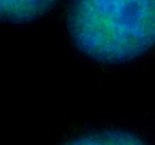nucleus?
Masks as SVG:
<instances>
[{
  "mask_svg": "<svg viewBox=\"0 0 155 145\" xmlns=\"http://www.w3.org/2000/svg\"><path fill=\"white\" fill-rule=\"evenodd\" d=\"M67 29L86 56L128 62L155 45V0H72Z\"/></svg>",
  "mask_w": 155,
  "mask_h": 145,
  "instance_id": "obj_1",
  "label": "nucleus"
},
{
  "mask_svg": "<svg viewBox=\"0 0 155 145\" xmlns=\"http://www.w3.org/2000/svg\"><path fill=\"white\" fill-rule=\"evenodd\" d=\"M58 0H0L2 19L13 23H24L43 16Z\"/></svg>",
  "mask_w": 155,
  "mask_h": 145,
  "instance_id": "obj_2",
  "label": "nucleus"
},
{
  "mask_svg": "<svg viewBox=\"0 0 155 145\" xmlns=\"http://www.w3.org/2000/svg\"><path fill=\"white\" fill-rule=\"evenodd\" d=\"M63 145H147L135 134L124 131H104L74 138Z\"/></svg>",
  "mask_w": 155,
  "mask_h": 145,
  "instance_id": "obj_3",
  "label": "nucleus"
}]
</instances>
